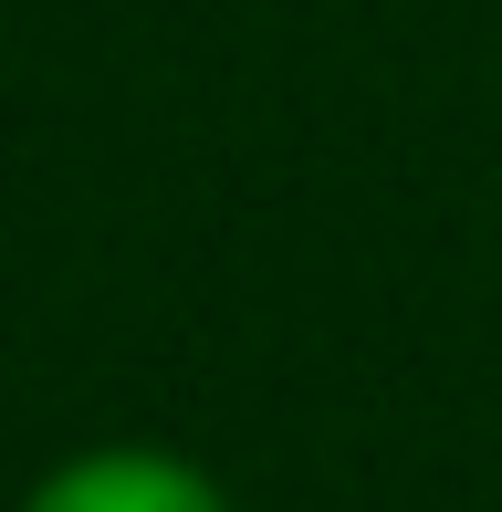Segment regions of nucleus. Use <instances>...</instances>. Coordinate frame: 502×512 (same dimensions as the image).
I'll list each match as a JSON object with an SVG mask.
<instances>
[{"instance_id":"nucleus-1","label":"nucleus","mask_w":502,"mask_h":512,"mask_svg":"<svg viewBox=\"0 0 502 512\" xmlns=\"http://www.w3.org/2000/svg\"><path fill=\"white\" fill-rule=\"evenodd\" d=\"M21 512H231V492L178 450L105 439V450H74L63 471H42L21 492Z\"/></svg>"}]
</instances>
